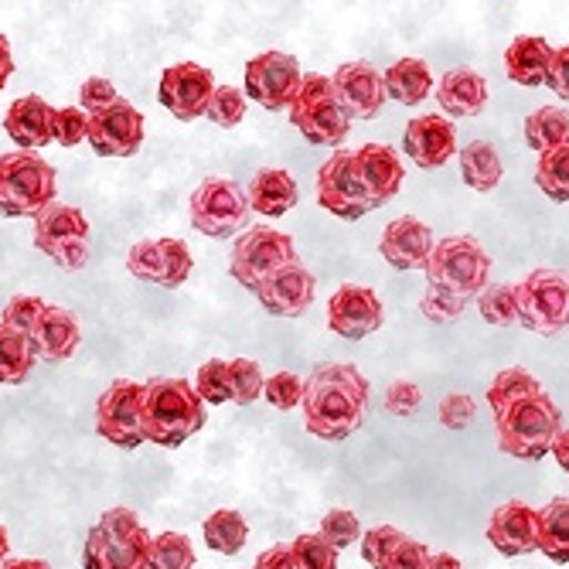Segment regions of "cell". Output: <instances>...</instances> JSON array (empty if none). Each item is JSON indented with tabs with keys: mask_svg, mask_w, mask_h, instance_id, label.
Wrapping results in <instances>:
<instances>
[{
	"mask_svg": "<svg viewBox=\"0 0 569 569\" xmlns=\"http://www.w3.org/2000/svg\"><path fill=\"white\" fill-rule=\"evenodd\" d=\"M34 246L62 270H82L89 263V222L76 204L56 201L34 219Z\"/></svg>",
	"mask_w": 569,
	"mask_h": 569,
	"instance_id": "8fae6325",
	"label": "cell"
},
{
	"mask_svg": "<svg viewBox=\"0 0 569 569\" xmlns=\"http://www.w3.org/2000/svg\"><path fill=\"white\" fill-rule=\"evenodd\" d=\"M120 96H117V89H113V82L110 79H99V76H92V79H86L82 82V89H79V110L82 113H99V110H107V107H113Z\"/></svg>",
	"mask_w": 569,
	"mask_h": 569,
	"instance_id": "f907efd6",
	"label": "cell"
},
{
	"mask_svg": "<svg viewBox=\"0 0 569 569\" xmlns=\"http://www.w3.org/2000/svg\"><path fill=\"white\" fill-rule=\"evenodd\" d=\"M382 82L386 96L402 102V107H417V102H423L433 92V76L423 59H399L382 72Z\"/></svg>",
	"mask_w": 569,
	"mask_h": 569,
	"instance_id": "f546056e",
	"label": "cell"
},
{
	"mask_svg": "<svg viewBox=\"0 0 569 569\" xmlns=\"http://www.w3.org/2000/svg\"><path fill=\"white\" fill-rule=\"evenodd\" d=\"M59 178L38 150H11L0 158V216L38 219L56 204Z\"/></svg>",
	"mask_w": 569,
	"mask_h": 569,
	"instance_id": "5b68a950",
	"label": "cell"
},
{
	"mask_svg": "<svg viewBox=\"0 0 569 569\" xmlns=\"http://www.w3.org/2000/svg\"><path fill=\"white\" fill-rule=\"evenodd\" d=\"M488 542L501 556H529L539 552V511L526 501H508L491 511Z\"/></svg>",
	"mask_w": 569,
	"mask_h": 569,
	"instance_id": "44dd1931",
	"label": "cell"
},
{
	"mask_svg": "<svg viewBox=\"0 0 569 569\" xmlns=\"http://www.w3.org/2000/svg\"><path fill=\"white\" fill-rule=\"evenodd\" d=\"M11 72H14V59H11V41L0 34V89L11 82Z\"/></svg>",
	"mask_w": 569,
	"mask_h": 569,
	"instance_id": "9f6ffc18",
	"label": "cell"
},
{
	"mask_svg": "<svg viewBox=\"0 0 569 569\" xmlns=\"http://www.w3.org/2000/svg\"><path fill=\"white\" fill-rule=\"evenodd\" d=\"M56 140L62 147H79L82 140H89V113H82L79 107L56 110Z\"/></svg>",
	"mask_w": 569,
	"mask_h": 569,
	"instance_id": "c3c4849f",
	"label": "cell"
},
{
	"mask_svg": "<svg viewBox=\"0 0 569 569\" xmlns=\"http://www.w3.org/2000/svg\"><path fill=\"white\" fill-rule=\"evenodd\" d=\"M433 246L437 242H433L430 226L417 216H402V219L389 222L382 239H379L382 260L396 270H423Z\"/></svg>",
	"mask_w": 569,
	"mask_h": 569,
	"instance_id": "7402d4cb",
	"label": "cell"
},
{
	"mask_svg": "<svg viewBox=\"0 0 569 569\" xmlns=\"http://www.w3.org/2000/svg\"><path fill=\"white\" fill-rule=\"evenodd\" d=\"M204 427V402L188 379H150L143 392V440L181 447Z\"/></svg>",
	"mask_w": 569,
	"mask_h": 569,
	"instance_id": "3957f363",
	"label": "cell"
},
{
	"mask_svg": "<svg viewBox=\"0 0 569 569\" xmlns=\"http://www.w3.org/2000/svg\"><path fill=\"white\" fill-rule=\"evenodd\" d=\"M194 392H198V399L201 402H229V361H219V358H212V361H204V366L194 372Z\"/></svg>",
	"mask_w": 569,
	"mask_h": 569,
	"instance_id": "60d3db41",
	"label": "cell"
},
{
	"mask_svg": "<svg viewBox=\"0 0 569 569\" xmlns=\"http://www.w3.org/2000/svg\"><path fill=\"white\" fill-rule=\"evenodd\" d=\"M552 59V44L536 34H519L505 51V72L519 86H546V69Z\"/></svg>",
	"mask_w": 569,
	"mask_h": 569,
	"instance_id": "f1b7e54d",
	"label": "cell"
},
{
	"mask_svg": "<svg viewBox=\"0 0 569 569\" xmlns=\"http://www.w3.org/2000/svg\"><path fill=\"white\" fill-rule=\"evenodd\" d=\"M355 168H358V178L366 184V194L372 201V209L379 204L392 201L406 181V168L399 161L396 147L389 143H366L355 150Z\"/></svg>",
	"mask_w": 569,
	"mask_h": 569,
	"instance_id": "603a6c76",
	"label": "cell"
},
{
	"mask_svg": "<svg viewBox=\"0 0 569 569\" xmlns=\"http://www.w3.org/2000/svg\"><path fill=\"white\" fill-rule=\"evenodd\" d=\"M31 348H34V358H44V361H66L76 355V348L82 345V328H79V318L66 307H44L41 321L34 325V331L28 335Z\"/></svg>",
	"mask_w": 569,
	"mask_h": 569,
	"instance_id": "484cf974",
	"label": "cell"
},
{
	"mask_svg": "<svg viewBox=\"0 0 569 569\" xmlns=\"http://www.w3.org/2000/svg\"><path fill=\"white\" fill-rule=\"evenodd\" d=\"M318 204L325 212L358 222L361 216L372 212V201L366 194V184L355 168V150H335L318 171Z\"/></svg>",
	"mask_w": 569,
	"mask_h": 569,
	"instance_id": "4fadbf2b",
	"label": "cell"
},
{
	"mask_svg": "<svg viewBox=\"0 0 569 569\" xmlns=\"http://www.w3.org/2000/svg\"><path fill=\"white\" fill-rule=\"evenodd\" d=\"M297 198H300L297 181L283 168H263V171H256V178L246 188L249 212H256V216H273V219H280V216H287L293 209Z\"/></svg>",
	"mask_w": 569,
	"mask_h": 569,
	"instance_id": "4316f807",
	"label": "cell"
},
{
	"mask_svg": "<svg viewBox=\"0 0 569 569\" xmlns=\"http://www.w3.org/2000/svg\"><path fill=\"white\" fill-rule=\"evenodd\" d=\"M369 409V379L355 366H318L303 382L300 412L303 427L318 440H348Z\"/></svg>",
	"mask_w": 569,
	"mask_h": 569,
	"instance_id": "7a4b0ae2",
	"label": "cell"
},
{
	"mask_svg": "<svg viewBox=\"0 0 569 569\" xmlns=\"http://www.w3.org/2000/svg\"><path fill=\"white\" fill-rule=\"evenodd\" d=\"M423 273L430 290H440L468 307L491 280V256L471 236H450L433 246Z\"/></svg>",
	"mask_w": 569,
	"mask_h": 569,
	"instance_id": "277c9868",
	"label": "cell"
},
{
	"mask_svg": "<svg viewBox=\"0 0 569 569\" xmlns=\"http://www.w3.org/2000/svg\"><path fill=\"white\" fill-rule=\"evenodd\" d=\"M549 453L556 457V463H559V468H562V471L569 475V430H559V437L552 440Z\"/></svg>",
	"mask_w": 569,
	"mask_h": 569,
	"instance_id": "6f0895ef",
	"label": "cell"
},
{
	"mask_svg": "<svg viewBox=\"0 0 569 569\" xmlns=\"http://www.w3.org/2000/svg\"><path fill=\"white\" fill-rule=\"evenodd\" d=\"M191 252L181 239H147L137 242L127 252V270L137 280L161 283V287H181L191 277Z\"/></svg>",
	"mask_w": 569,
	"mask_h": 569,
	"instance_id": "e0dca14e",
	"label": "cell"
},
{
	"mask_svg": "<svg viewBox=\"0 0 569 569\" xmlns=\"http://www.w3.org/2000/svg\"><path fill=\"white\" fill-rule=\"evenodd\" d=\"M293 260H297V249L287 232H277L270 226H252L242 232V239H236L229 270H232L236 283H242L246 290L256 293V287Z\"/></svg>",
	"mask_w": 569,
	"mask_h": 569,
	"instance_id": "30bf717a",
	"label": "cell"
},
{
	"mask_svg": "<svg viewBox=\"0 0 569 569\" xmlns=\"http://www.w3.org/2000/svg\"><path fill=\"white\" fill-rule=\"evenodd\" d=\"M315 290H318L315 273H310L300 260H293L256 287V297H260V303L277 318H300L303 310L315 303Z\"/></svg>",
	"mask_w": 569,
	"mask_h": 569,
	"instance_id": "ffe728a7",
	"label": "cell"
},
{
	"mask_svg": "<svg viewBox=\"0 0 569 569\" xmlns=\"http://www.w3.org/2000/svg\"><path fill=\"white\" fill-rule=\"evenodd\" d=\"M478 310H481V318L495 328L515 325L519 321V310H515V287H508V283L485 287V293L478 297Z\"/></svg>",
	"mask_w": 569,
	"mask_h": 569,
	"instance_id": "ab89813d",
	"label": "cell"
},
{
	"mask_svg": "<svg viewBox=\"0 0 569 569\" xmlns=\"http://www.w3.org/2000/svg\"><path fill=\"white\" fill-rule=\"evenodd\" d=\"M505 174V164L498 158V150L488 140H475L460 150V178L468 181L475 191H491L498 188Z\"/></svg>",
	"mask_w": 569,
	"mask_h": 569,
	"instance_id": "4dcf8cb0",
	"label": "cell"
},
{
	"mask_svg": "<svg viewBox=\"0 0 569 569\" xmlns=\"http://www.w3.org/2000/svg\"><path fill=\"white\" fill-rule=\"evenodd\" d=\"M252 569H300V566H297V559L290 556V546L280 542V546H273V549H267V552L256 556V566H252Z\"/></svg>",
	"mask_w": 569,
	"mask_h": 569,
	"instance_id": "11a10c76",
	"label": "cell"
},
{
	"mask_svg": "<svg viewBox=\"0 0 569 569\" xmlns=\"http://www.w3.org/2000/svg\"><path fill=\"white\" fill-rule=\"evenodd\" d=\"M147 569H194V549L181 532H164L150 539Z\"/></svg>",
	"mask_w": 569,
	"mask_h": 569,
	"instance_id": "8d00e7d4",
	"label": "cell"
},
{
	"mask_svg": "<svg viewBox=\"0 0 569 569\" xmlns=\"http://www.w3.org/2000/svg\"><path fill=\"white\" fill-rule=\"evenodd\" d=\"M539 552L552 562H569V498H552L539 511Z\"/></svg>",
	"mask_w": 569,
	"mask_h": 569,
	"instance_id": "1f68e13d",
	"label": "cell"
},
{
	"mask_svg": "<svg viewBox=\"0 0 569 569\" xmlns=\"http://www.w3.org/2000/svg\"><path fill=\"white\" fill-rule=\"evenodd\" d=\"M188 216L191 226L209 236V239H229L239 229H246L249 212V201L246 191L232 181V178H204L188 204Z\"/></svg>",
	"mask_w": 569,
	"mask_h": 569,
	"instance_id": "9c48e42d",
	"label": "cell"
},
{
	"mask_svg": "<svg viewBox=\"0 0 569 569\" xmlns=\"http://www.w3.org/2000/svg\"><path fill=\"white\" fill-rule=\"evenodd\" d=\"M488 406L495 417L498 450L508 457L539 460L562 430L559 406L526 369L498 372L488 386Z\"/></svg>",
	"mask_w": 569,
	"mask_h": 569,
	"instance_id": "6da1fadb",
	"label": "cell"
},
{
	"mask_svg": "<svg viewBox=\"0 0 569 569\" xmlns=\"http://www.w3.org/2000/svg\"><path fill=\"white\" fill-rule=\"evenodd\" d=\"M143 113L127 99L89 117V143L99 158H133L143 143Z\"/></svg>",
	"mask_w": 569,
	"mask_h": 569,
	"instance_id": "9a60e30c",
	"label": "cell"
},
{
	"mask_svg": "<svg viewBox=\"0 0 569 569\" xmlns=\"http://www.w3.org/2000/svg\"><path fill=\"white\" fill-rule=\"evenodd\" d=\"M478 417V406L468 392H450L440 409H437V420L447 427V430H463V427H471Z\"/></svg>",
	"mask_w": 569,
	"mask_h": 569,
	"instance_id": "bcb514c9",
	"label": "cell"
},
{
	"mask_svg": "<svg viewBox=\"0 0 569 569\" xmlns=\"http://www.w3.org/2000/svg\"><path fill=\"white\" fill-rule=\"evenodd\" d=\"M321 536L335 546V549H345V546H355V539L361 542V526L351 511L345 508H335L321 519Z\"/></svg>",
	"mask_w": 569,
	"mask_h": 569,
	"instance_id": "f6af8a7d",
	"label": "cell"
},
{
	"mask_svg": "<svg viewBox=\"0 0 569 569\" xmlns=\"http://www.w3.org/2000/svg\"><path fill=\"white\" fill-rule=\"evenodd\" d=\"M212 92H216L212 72L204 69V66H194V62H178V66L164 69L161 86H158L161 107H164L171 117L184 120V123L204 117Z\"/></svg>",
	"mask_w": 569,
	"mask_h": 569,
	"instance_id": "2e32d148",
	"label": "cell"
},
{
	"mask_svg": "<svg viewBox=\"0 0 569 569\" xmlns=\"http://www.w3.org/2000/svg\"><path fill=\"white\" fill-rule=\"evenodd\" d=\"M287 546L300 569H338V549L321 532H303Z\"/></svg>",
	"mask_w": 569,
	"mask_h": 569,
	"instance_id": "f35d334b",
	"label": "cell"
},
{
	"mask_svg": "<svg viewBox=\"0 0 569 569\" xmlns=\"http://www.w3.org/2000/svg\"><path fill=\"white\" fill-rule=\"evenodd\" d=\"M8 556H11V539H8V529L0 526V566L8 562Z\"/></svg>",
	"mask_w": 569,
	"mask_h": 569,
	"instance_id": "94428289",
	"label": "cell"
},
{
	"mask_svg": "<svg viewBox=\"0 0 569 569\" xmlns=\"http://www.w3.org/2000/svg\"><path fill=\"white\" fill-rule=\"evenodd\" d=\"M402 147L409 153V161L417 168H443L453 153H457V133H453V123L430 113V117H417L409 120L406 127V137H402Z\"/></svg>",
	"mask_w": 569,
	"mask_h": 569,
	"instance_id": "cb8c5ba5",
	"label": "cell"
},
{
	"mask_svg": "<svg viewBox=\"0 0 569 569\" xmlns=\"http://www.w3.org/2000/svg\"><path fill=\"white\" fill-rule=\"evenodd\" d=\"M4 130L21 150H41L56 140V110L41 96H21L4 113Z\"/></svg>",
	"mask_w": 569,
	"mask_h": 569,
	"instance_id": "d4e9b609",
	"label": "cell"
},
{
	"mask_svg": "<svg viewBox=\"0 0 569 569\" xmlns=\"http://www.w3.org/2000/svg\"><path fill=\"white\" fill-rule=\"evenodd\" d=\"M303 82L300 62L287 51H263L246 66V96L263 110H287Z\"/></svg>",
	"mask_w": 569,
	"mask_h": 569,
	"instance_id": "5bb4252c",
	"label": "cell"
},
{
	"mask_svg": "<svg viewBox=\"0 0 569 569\" xmlns=\"http://www.w3.org/2000/svg\"><path fill=\"white\" fill-rule=\"evenodd\" d=\"M263 386H267V376L252 358H232L229 361V402L249 406L263 396Z\"/></svg>",
	"mask_w": 569,
	"mask_h": 569,
	"instance_id": "74e56055",
	"label": "cell"
},
{
	"mask_svg": "<svg viewBox=\"0 0 569 569\" xmlns=\"http://www.w3.org/2000/svg\"><path fill=\"white\" fill-rule=\"evenodd\" d=\"M335 96L341 102V110L348 113V120H372L379 117V110L386 107V82L382 72L369 62H345L335 76H331Z\"/></svg>",
	"mask_w": 569,
	"mask_h": 569,
	"instance_id": "d6986e66",
	"label": "cell"
},
{
	"mask_svg": "<svg viewBox=\"0 0 569 569\" xmlns=\"http://www.w3.org/2000/svg\"><path fill=\"white\" fill-rule=\"evenodd\" d=\"M515 310L519 325L536 335H559L569 325V280L556 270H532L515 287Z\"/></svg>",
	"mask_w": 569,
	"mask_h": 569,
	"instance_id": "ba28073f",
	"label": "cell"
},
{
	"mask_svg": "<svg viewBox=\"0 0 569 569\" xmlns=\"http://www.w3.org/2000/svg\"><path fill=\"white\" fill-rule=\"evenodd\" d=\"M536 184L552 201H569V143L542 153L536 164Z\"/></svg>",
	"mask_w": 569,
	"mask_h": 569,
	"instance_id": "d590c367",
	"label": "cell"
},
{
	"mask_svg": "<svg viewBox=\"0 0 569 569\" xmlns=\"http://www.w3.org/2000/svg\"><path fill=\"white\" fill-rule=\"evenodd\" d=\"M201 532H204V542H209V549L219 552V556H236L246 546V539H249L246 519H242L239 511H232V508L212 511L209 519H204Z\"/></svg>",
	"mask_w": 569,
	"mask_h": 569,
	"instance_id": "836d02e7",
	"label": "cell"
},
{
	"mask_svg": "<svg viewBox=\"0 0 569 569\" xmlns=\"http://www.w3.org/2000/svg\"><path fill=\"white\" fill-rule=\"evenodd\" d=\"M526 140L539 153L566 147L569 143V113L562 107H539L526 120Z\"/></svg>",
	"mask_w": 569,
	"mask_h": 569,
	"instance_id": "e575fe53",
	"label": "cell"
},
{
	"mask_svg": "<svg viewBox=\"0 0 569 569\" xmlns=\"http://www.w3.org/2000/svg\"><path fill=\"white\" fill-rule=\"evenodd\" d=\"M287 110H290L293 130H300V137L315 147H338L351 127L348 113L341 110V102L335 96L331 76H318V72L303 76Z\"/></svg>",
	"mask_w": 569,
	"mask_h": 569,
	"instance_id": "52a82bcc",
	"label": "cell"
},
{
	"mask_svg": "<svg viewBox=\"0 0 569 569\" xmlns=\"http://www.w3.org/2000/svg\"><path fill=\"white\" fill-rule=\"evenodd\" d=\"M420 310L430 318V321H437V325H443V321H453L460 310H463V303L460 300H453V297H447V293H440V290H430L427 287V293H423V300H420Z\"/></svg>",
	"mask_w": 569,
	"mask_h": 569,
	"instance_id": "f5cc1de1",
	"label": "cell"
},
{
	"mask_svg": "<svg viewBox=\"0 0 569 569\" xmlns=\"http://www.w3.org/2000/svg\"><path fill=\"white\" fill-rule=\"evenodd\" d=\"M44 300L41 297H31V293H21V297H14L8 307H4V315H0V325H8L11 331H18V335H31L34 331V325L41 321V315H44Z\"/></svg>",
	"mask_w": 569,
	"mask_h": 569,
	"instance_id": "7bdbcfd3",
	"label": "cell"
},
{
	"mask_svg": "<svg viewBox=\"0 0 569 569\" xmlns=\"http://www.w3.org/2000/svg\"><path fill=\"white\" fill-rule=\"evenodd\" d=\"M546 86L569 102V44L562 48H552V59H549V69H546Z\"/></svg>",
	"mask_w": 569,
	"mask_h": 569,
	"instance_id": "db71d44e",
	"label": "cell"
},
{
	"mask_svg": "<svg viewBox=\"0 0 569 569\" xmlns=\"http://www.w3.org/2000/svg\"><path fill=\"white\" fill-rule=\"evenodd\" d=\"M0 569H51L44 559H8Z\"/></svg>",
	"mask_w": 569,
	"mask_h": 569,
	"instance_id": "91938a15",
	"label": "cell"
},
{
	"mask_svg": "<svg viewBox=\"0 0 569 569\" xmlns=\"http://www.w3.org/2000/svg\"><path fill=\"white\" fill-rule=\"evenodd\" d=\"M204 117H209L212 123H219V127H239L242 117H246V96H242V89H236V86H216Z\"/></svg>",
	"mask_w": 569,
	"mask_h": 569,
	"instance_id": "b9f144b4",
	"label": "cell"
},
{
	"mask_svg": "<svg viewBox=\"0 0 569 569\" xmlns=\"http://www.w3.org/2000/svg\"><path fill=\"white\" fill-rule=\"evenodd\" d=\"M427 566H430V549L420 539L402 536L392 546V552H389V559H386L382 569H427Z\"/></svg>",
	"mask_w": 569,
	"mask_h": 569,
	"instance_id": "681fc988",
	"label": "cell"
},
{
	"mask_svg": "<svg viewBox=\"0 0 569 569\" xmlns=\"http://www.w3.org/2000/svg\"><path fill=\"white\" fill-rule=\"evenodd\" d=\"M402 536H406V532H399L396 526H376V529H369V532H361V559H366L372 569H382L386 559H389V552H392V546H396Z\"/></svg>",
	"mask_w": 569,
	"mask_h": 569,
	"instance_id": "ee69618b",
	"label": "cell"
},
{
	"mask_svg": "<svg viewBox=\"0 0 569 569\" xmlns=\"http://www.w3.org/2000/svg\"><path fill=\"white\" fill-rule=\"evenodd\" d=\"M420 402H423V389L417 382L399 379L386 389V409L392 417H412V412L420 409Z\"/></svg>",
	"mask_w": 569,
	"mask_h": 569,
	"instance_id": "816d5d0a",
	"label": "cell"
},
{
	"mask_svg": "<svg viewBox=\"0 0 569 569\" xmlns=\"http://www.w3.org/2000/svg\"><path fill=\"white\" fill-rule=\"evenodd\" d=\"M427 569H463V562L453 552H430V566Z\"/></svg>",
	"mask_w": 569,
	"mask_h": 569,
	"instance_id": "680465c9",
	"label": "cell"
},
{
	"mask_svg": "<svg viewBox=\"0 0 569 569\" xmlns=\"http://www.w3.org/2000/svg\"><path fill=\"white\" fill-rule=\"evenodd\" d=\"M34 369V348L24 335L0 325V386H21Z\"/></svg>",
	"mask_w": 569,
	"mask_h": 569,
	"instance_id": "d6a6232c",
	"label": "cell"
},
{
	"mask_svg": "<svg viewBox=\"0 0 569 569\" xmlns=\"http://www.w3.org/2000/svg\"><path fill=\"white\" fill-rule=\"evenodd\" d=\"M263 396H267V402H270L273 409L287 412V409L300 406L303 382H300L293 372H277V376H270V379H267V386H263Z\"/></svg>",
	"mask_w": 569,
	"mask_h": 569,
	"instance_id": "7dc6e473",
	"label": "cell"
},
{
	"mask_svg": "<svg viewBox=\"0 0 569 569\" xmlns=\"http://www.w3.org/2000/svg\"><path fill=\"white\" fill-rule=\"evenodd\" d=\"M382 321H386V310H382V300L372 287L345 283L328 300V328L348 341H358V338L379 331Z\"/></svg>",
	"mask_w": 569,
	"mask_h": 569,
	"instance_id": "ac0fdd59",
	"label": "cell"
},
{
	"mask_svg": "<svg viewBox=\"0 0 569 569\" xmlns=\"http://www.w3.org/2000/svg\"><path fill=\"white\" fill-rule=\"evenodd\" d=\"M143 382L113 379L96 402V433L113 447L137 450L143 443Z\"/></svg>",
	"mask_w": 569,
	"mask_h": 569,
	"instance_id": "7c38bea8",
	"label": "cell"
},
{
	"mask_svg": "<svg viewBox=\"0 0 569 569\" xmlns=\"http://www.w3.org/2000/svg\"><path fill=\"white\" fill-rule=\"evenodd\" d=\"M150 539L153 536L140 526L137 511L110 508V511H102V519L86 536L82 566L86 569H147Z\"/></svg>",
	"mask_w": 569,
	"mask_h": 569,
	"instance_id": "8992f818",
	"label": "cell"
},
{
	"mask_svg": "<svg viewBox=\"0 0 569 569\" xmlns=\"http://www.w3.org/2000/svg\"><path fill=\"white\" fill-rule=\"evenodd\" d=\"M437 99L450 117H478L488 102V82L475 69H453L437 82Z\"/></svg>",
	"mask_w": 569,
	"mask_h": 569,
	"instance_id": "83f0119b",
	"label": "cell"
}]
</instances>
